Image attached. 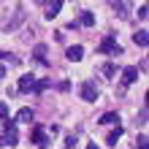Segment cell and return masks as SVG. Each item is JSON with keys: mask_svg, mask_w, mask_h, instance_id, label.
I'll return each instance as SVG.
<instances>
[{"mask_svg": "<svg viewBox=\"0 0 149 149\" xmlns=\"http://www.w3.org/2000/svg\"><path fill=\"white\" fill-rule=\"evenodd\" d=\"M98 52H100V54H122V46L117 43V38H114V36H106V38L100 41Z\"/></svg>", "mask_w": 149, "mask_h": 149, "instance_id": "6da1fadb", "label": "cell"}, {"mask_svg": "<svg viewBox=\"0 0 149 149\" xmlns=\"http://www.w3.org/2000/svg\"><path fill=\"white\" fill-rule=\"evenodd\" d=\"M79 95H81V100L95 103V100H98V87H95L92 81H81V84H79Z\"/></svg>", "mask_w": 149, "mask_h": 149, "instance_id": "7a4b0ae2", "label": "cell"}, {"mask_svg": "<svg viewBox=\"0 0 149 149\" xmlns=\"http://www.w3.org/2000/svg\"><path fill=\"white\" fill-rule=\"evenodd\" d=\"M122 81H125V84H136L138 81V68L136 65H127L125 71H122Z\"/></svg>", "mask_w": 149, "mask_h": 149, "instance_id": "3957f363", "label": "cell"}, {"mask_svg": "<svg viewBox=\"0 0 149 149\" xmlns=\"http://www.w3.org/2000/svg\"><path fill=\"white\" fill-rule=\"evenodd\" d=\"M33 84H36V76H33V73H24V76L19 79V87H16V90H19V92H30Z\"/></svg>", "mask_w": 149, "mask_h": 149, "instance_id": "277c9868", "label": "cell"}, {"mask_svg": "<svg viewBox=\"0 0 149 149\" xmlns=\"http://www.w3.org/2000/svg\"><path fill=\"white\" fill-rule=\"evenodd\" d=\"M30 141H33V144H38V146H46V144H49L46 130H43V127H36V130H33V136H30Z\"/></svg>", "mask_w": 149, "mask_h": 149, "instance_id": "5b68a950", "label": "cell"}, {"mask_svg": "<svg viewBox=\"0 0 149 149\" xmlns=\"http://www.w3.org/2000/svg\"><path fill=\"white\" fill-rule=\"evenodd\" d=\"M81 54H84L81 46H68V52H65V57L71 60V63H79V60H81Z\"/></svg>", "mask_w": 149, "mask_h": 149, "instance_id": "8992f818", "label": "cell"}, {"mask_svg": "<svg viewBox=\"0 0 149 149\" xmlns=\"http://www.w3.org/2000/svg\"><path fill=\"white\" fill-rule=\"evenodd\" d=\"M33 57H36L41 65H46V43H38V46L33 49Z\"/></svg>", "mask_w": 149, "mask_h": 149, "instance_id": "52a82bcc", "label": "cell"}, {"mask_svg": "<svg viewBox=\"0 0 149 149\" xmlns=\"http://www.w3.org/2000/svg\"><path fill=\"white\" fill-rule=\"evenodd\" d=\"M76 24H84V27H92L95 24V14L92 11H81V16H79V22Z\"/></svg>", "mask_w": 149, "mask_h": 149, "instance_id": "ba28073f", "label": "cell"}, {"mask_svg": "<svg viewBox=\"0 0 149 149\" xmlns=\"http://www.w3.org/2000/svg\"><path fill=\"white\" fill-rule=\"evenodd\" d=\"M60 8H63V3H60V0H54V3H49V8H46V19H54V16L60 14Z\"/></svg>", "mask_w": 149, "mask_h": 149, "instance_id": "9c48e42d", "label": "cell"}, {"mask_svg": "<svg viewBox=\"0 0 149 149\" xmlns=\"http://www.w3.org/2000/svg\"><path fill=\"white\" fill-rule=\"evenodd\" d=\"M114 122H119V114L117 111H109V114L100 117V125H114Z\"/></svg>", "mask_w": 149, "mask_h": 149, "instance_id": "30bf717a", "label": "cell"}, {"mask_svg": "<svg viewBox=\"0 0 149 149\" xmlns=\"http://www.w3.org/2000/svg\"><path fill=\"white\" fill-rule=\"evenodd\" d=\"M33 117H36L33 109H22L19 114H16V122H33Z\"/></svg>", "mask_w": 149, "mask_h": 149, "instance_id": "8fae6325", "label": "cell"}, {"mask_svg": "<svg viewBox=\"0 0 149 149\" xmlns=\"http://www.w3.org/2000/svg\"><path fill=\"white\" fill-rule=\"evenodd\" d=\"M133 41L138 43V46H146V43H149V33L146 30H138L136 36H133Z\"/></svg>", "mask_w": 149, "mask_h": 149, "instance_id": "7c38bea8", "label": "cell"}, {"mask_svg": "<svg viewBox=\"0 0 149 149\" xmlns=\"http://www.w3.org/2000/svg\"><path fill=\"white\" fill-rule=\"evenodd\" d=\"M114 11H119V16H122V19H127V11H130V3H114Z\"/></svg>", "mask_w": 149, "mask_h": 149, "instance_id": "4fadbf2b", "label": "cell"}, {"mask_svg": "<svg viewBox=\"0 0 149 149\" xmlns=\"http://www.w3.org/2000/svg\"><path fill=\"white\" fill-rule=\"evenodd\" d=\"M119 136H122V127H119V125H117V130H111V133H109V136H106V141H109V144H111V146H117V141H119Z\"/></svg>", "mask_w": 149, "mask_h": 149, "instance_id": "5bb4252c", "label": "cell"}, {"mask_svg": "<svg viewBox=\"0 0 149 149\" xmlns=\"http://www.w3.org/2000/svg\"><path fill=\"white\" fill-rule=\"evenodd\" d=\"M103 76H117V65H114V63H106V65H103Z\"/></svg>", "mask_w": 149, "mask_h": 149, "instance_id": "9a60e30c", "label": "cell"}, {"mask_svg": "<svg viewBox=\"0 0 149 149\" xmlns=\"http://www.w3.org/2000/svg\"><path fill=\"white\" fill-rule=\"evenodd\" d=\"M63 149H76V136H68L65 138V146Z\"/></svg>", "mask_w": 149, "mask_h": 149, "instance_id": "2e32d148", "label": "cell"}, {"mask_svg": "<svg viewBox=\"0 0 149 149\" xmlns=\"http://www.w3.org/2000/svg\"><path fill=\"white\" fill-rule=\"evenodd\" d=\"M0 119H8V106L0 100Z\"/></svg>", "mask_w": 149, "mask_h": 149, "instance_id": "e0dca14e", "label": "cell"}, {"mask_svg": "<svg viewBox=\"0 0 149 149\" xmlns=\"http://www.w3.org/2000/svg\"><path fill=\"white\" fill-rule=\"evenodd\" d=\"M146 16H149V8H146V3H144L141 8H138V19H146Z\"/></svg>", "mask_w": 149, "mask_h": 149, "instance_id": "ac0fdd59", "label": "cell"}, {"mask_svg": "<svg viewBox=\"0 0 149 149\" xmlns=\"http://www.w3.org/2000/svg\"><path fill=\"white\" fill-rule=\"evenodd\" d=\"M57 90H60V92H68V90H71V81H60Z\"/></svg>", "mask_w": 149, "mask_h": 149, "instance_id": "d6986e66", "label": "cell"}, {"mask_svg": "<svg viewBox=\"0 0 149 149\" xmlns=\"http://www.w3.org/2000/svg\"><path fill=\"white\" fill-rule=\"evenodd\" d=\"M0 79H6V68L3 65H0Z\"/></svg>", "mask_w": 149, "mask_h": 149, "instance_id": "ffe728a7", "label": "cell"}, {"mask_svg": "<svg viewBox=\"0 0 149 149\" xmlns=\"http://www.w3.org/2000/svg\"><path fill=\"white\" fill-rule=\"evenodd\" d=\"M87 149H100V146H98V144H90V146H87Z\"/></svg>", "mask_w": 149, "mask_h": 149, "instance_id": "44dd1931", "label": "cell"}]
</instances>
